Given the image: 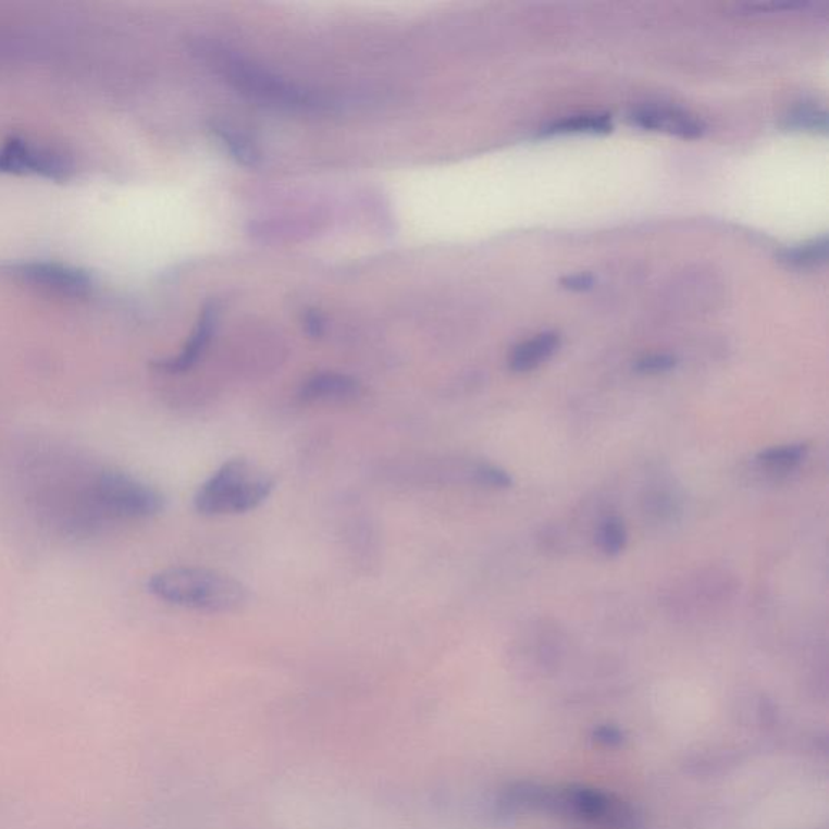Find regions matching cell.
Segmentation results:
<instances>
[{"label": "cell", "instance_id": "cell-1", "mask_svg": "<svg viewBox=\"0 0 829 829\" xmlns=\"http://www.w3.org/2000/svg\"><path fill=\"white\" fill-rule=\"evenodd\" d=\"M497 807L504 814L543 812L562 815L602 829L639 828V818L629 804L608 792L583 785L554 788L520 782L503 792Z\"/></svg>", "mask_w": 829, "mask_h": 829}, {"label": "cell", "instance_id": "cell-2", "mask_svg": "<svg viewBox=\"0 0 829 829\" xmlns=\"http://www.w3.org/2000/svg\"><path fill=\"white\" fill-rule=\"evenodd\" d=\"M148 592L168 605L209 615H231L247 608L250 589L235 577L208 567L178 566L149 577Z\"/></svg>", "mask_w": 829, "mask_h": 829}, {"label": "cell", "instance_id": "cell-3", "mask_svg": "<svg viewBox=\"0 0 829 829\" xmlns=\"http://www.w3.org/2000/svg\"><path fill=\"white\" fill-rule=\"evenodd\" d=\"M274 487L276 479L267 469L237 457L222 463L207 482L200 484L194 506L201 516H238L267 503Z\"/></svg>", "mask_w": 829, "mask_h": 829}, {"label": "cell", "instance_id": "cell-4", "mask_svg": "<svg viewBox=\"0 0 829 829\" xmlns=\"http://www.w3.org/2000/svg\"><path fill=\"white\" fill-rule=\"evenodd\" d=\"M96 512L111 520H148L164 510L161 491L119 470H101L91 479Z\"/></svg>", "mask_w": 829, "mask_h": 829}, {"label": "cell", "instance_id": "cell-5", "mask_svg": "<svg viewBox=\"0 0 829 829\" xmlns=\"http://www.w3.org/2000/svg\"><path fill=\"white\" fill-rule=\"evenodd\" d=\"M218 64L227 82L251 101L288 111H307L326 106L321 96L292 85L250 62L224 54L218 59Z\"/></svg>", "mask_w": 829, "mask_h": 829}, {"label": "cell", "instance_id": "cell-6", "mask_svg": "<svg viewBox=\"0 0 829 829\" xmlns=\"http://www.w3.org/2000/svg\"><path fill=\"white\" fill-rule=\"evenodd\" d=\"M72 164L62 152L32 145L23 138H10L0 148V172L38 174L52 181L67 178Z\"/></svg>", "mask_w": 829, "mask_h": 829}, {"label": "cell", "instance_id": "cell-7", "mask_svg": "<svg viewBox=\"0 0 829 829\" xmlns=\"http://www.w3.org/2000/svg\"><path fill=\"white\" fill-rule=\"evenodd\" d=\"M364 394L363 384L339 371H320L301 383L298 399L304 404H354Z\"/></svg>", "mask_w": 829, "mask_h": 829}, {"label": "cell", "instance_id": "cell-8", "mask_svg": "<svg viewBox=\"0 0 829 829\" xmlns=\"http://www.w3.org/2000/svg\"><path fill=\"white\" fill-rule=\"evenodd\" d=\"M636 127L652 132H665L681 138H698L705 132L702 119L668 106H645L630 115Z\"/></svg>", "mask_w": 829, "mask_h": 829}, {"label": "cell", "instance_id": "cell-9", "mask_svg": "<svg viewBox=\"0 0 829 829\" xmlns=\"http://www.w3.org/2000/svg\"><path fill=\"white\" fill-rule=\"evenodd\" d=\"M215 320H218V313H215L214 305H209L201 313L197 327H195L185 347L182 348L181 354L165 358V360L154 361L152 363L154 370L164 374H184L190 371L200 361L209 344H211Z\"/></svg>", "mask_w": 829, "mask_h": 829}, {"label": "cell", "instance_id": "cell-10", "mask_svg": "<svg viewBox=\"0 0 829 829\" xmlns=\"http://www.w3.org/2000/svg\"><path fill=\"white\" fill-rule=\"evenodd\" d=\"M18 274L32 284L61 292V294H85L91 287V279L83 271L58 263H29L18 268Z\"/></svg>", "mask_w": 829, "mask_h": 829}, {"label": "cell", "instance_id": "cell-11", "mask_svg": "<svg viewBox=\"0 0 829 829\" xmlns=\"http://www.w3.org/2000/svg\"><path fill=\"white\" fill-rule=\"evenodd\" d=\"M559 343L560 339L556 333H542L523 341L510 354V370L516 371V373H529V371L536 370L540 364L553 357L554 351L559 348Z\"/></svg>", "mask_w": 829, "mask_h": 829}, {"label": "cell", "instance_id": "cell-12", "mask_svg": "<svg viewBox=\"0 0 829 829\" xmlns=\"http://www.w3.org/2000/svg\"><path fill=\"white\" fill-rule=\"evenodd\" d=\"M828 260V238L820 237L795 247L785 248L779 253V261L792 270H817Z\"/></svg>", "mask_w": 829, "mask_h": 829}, {"label": "cell", "instance_id": "cell-13", "mask_svg": "<svg viewBox=\"0 0 829 829\" xmlns=\"http://www.w3.org/2000/svg\"><path fill=\"white\" fill-rule=\"evenodd\" d=\"M211 134L224 146L225 151L240 164L253 168L260 162V152H258L255 143L247 135L238 132L237 128H232L231 125L225 124H212Z\"/></svg>", "mask_w": 829, "mask_h": 829}, {"label": "cell", "instance_id": "cell-14", "mask_svg": "<svg viewBox=\"0 0 829 829\" xmlns=\"http://www.w3.org/2000/svg\"><path fill=\"white\" fill-rule=\"evenodd\" d=\"M611 119L602 114L572 115L560 119L546 128L548 135H602L611 132Z\"/></svg>", "mask_w": 829, "mask_h": 829}, {"label": "cell", "instance_id": "cell-15", "mask_svg": "<svg viewBox=\"0 0 829 829\" xmlns=\"http://www.w3.org/2000/svg\"><path fill=\"white\" fill-rule=\"evenodd\" d=\"M807 447L804 444H788V446L769 447L758 454V463L763 469L775 473H788L797 469L804 462Z\"/></svg>", "mask_w": 829, "mask_h": 829}, {"label": "cell", "instance_id": "cell-16", "mask_svg": "<svg viewBox=\"0 0 829 829\" xmlns=\"http://www.w3.org/2000/svg\"><path fill=\"white\" fill-rule=\"evenodd\" d=\"M599 549L608 556H618L627 545L626 525L619 517H609L599 525L598 535Z\"/></svg>", "mask_w": 829, "mask_h": 829}, {"label": "cell", "instance_id": "cell-17", "mask_svg": "<svg viewBox=\"0 0 829 829\" xmlns=\"http://www.w3.org/2000/svg\"><path fill=\"white\" fill-rule=\"evenodd\" d=\"M789 125L801 131L827 132V114L814 108L799 109L789 117Z\"/></svg>", "mask_w": 829, "mask_h": 829}, {"label": "cell", "instance_id": "cell-18", "mask_svg": "<svg viewBox=\"0 0 829 829\" xmlns=\"http://www.w3.org/2000/svg\"><path fill=\"white\" fill-rule=\"evenodd\" d=\"M678 360L675 355L649 354L636 360L635 371L642 374H661L675 370Z\"/></svg>", "mask_w": 829, "mask_h": 829}, {"label": "cell", "instance_id": "cell-19", "mask_svg": "<svg viewBox=\"0 0 829 829\" xmlns=\"http://www.w3.org/2000/svg\"><path fill=\"white\" fill-rule=\"evenodd\" d=\"M564 287L572 288V290H585L593 285V277L589 274H576V276H569L562 281Z\"/></svg>", "mask_w": 829, "mask_h": 829}, {"label": "cell", "instance_id": "cell-20", "mask_svg": "<svg viewBox=\"0 0 829 829\" xmlns=\"http://www.w3.org/2000/svg\"><path fill=\"white\" fill-rule=\"evenodd\" d=\"M305 327H307L308 334L313 337H320L324 331V321L320 314L310 313L305 320Z\"/></svg>", "mask_w": 829, "mask_h": 829}]
</instances>
